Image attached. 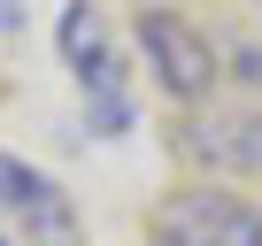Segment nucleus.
Wrapping results in <instances>:
<instances>
[{"label":"nucleus","mask_w":262,"mask_h":246,"mask_svg":"<svg viewBox=\"0 0 262 246\" xmlns=\"http://www.w3.org/2000/svg\"><path fill=\"white\" fill-rule=\"evenodd\" d=\"M0 200L24 215V238H31V246H77V208H70V192H62L47 169L0 154Z\"/></svg>","instance_id":"nucleus-4"},{"label":"nucleus","mask_w":262,"mask_h":246,"mask_svg":"<svg viewBox=\"0 0 262 246\" xmlns=\"http://www.w3.org/2000/svg\"><path fill=\"white\" fill-rule=\"evenodd\" d=\"M247 8H254V16H262V0H247Z\"/></svg>","instance_id":"nucleus-7"},{"label":"nucleus","mask_w":262,"mask_h":246,"mask_svg":"<svg viewBox=\"0 0 262 246\" xmlns=\"http://www.w3.org/2000/svg\"><path fill=\"white\" fill-rule=\"evenodd\" d=\"M0 246H16V238H8V231H0Z\"/></svg>","instance_id":"nucleus-8"},{"label":"nucleus","mask_w":262,"mask_h":246,"mask_svg":"<svg viewBox=\"0 0 262 246\" xmlns=\"http://www.w3.org/2000/svg\"><path fill=\"white\" fill-rule=\"evenodd\" d=\"M24 23V8H16V0H0V31H16Z\"/></svg>","instance_id":"nucleus-6"},{"label":"nucleus","mask_w":262,"mask_h":246,"mask_svg":"<svg viewBox=\"0 0 262 246\" xmlns=\"http://www.w3.org/2000/svg\"><path fill=\"white\" fill-rule=\"evenodd\" d=\"M139 46H147V69L170 100H208L216 85V46L201 23H185L178 8H139Z\"/></svg>","instance_id":"nucleus-3"},{"label":"nucleus","mask_w":262,"mask_h":246,"mask_svg":"<svg viewBox=\"0 0 262 246\" xmlns=\"http://www.w3.org/2000/svg\"><path fill=\"white\" fill-rule=\"evenodd\" d=\"M193 162H208V169H247V177H262V115H201V123H185V139H178Z\"/></svg>","instance_id":"nucleus-5"},{"label":"nucleus","mask_w":262,"mask_h":246,"mask_svg":"<svg viewBox=\"0 0 262 246\" xmlns=\"http://www.w3.org/2000/svg\"><path fill=\"white\" fill-rule=\"evenodd\" d=\"M62 62L70 77L85 85V115H93V131H131V92H123V54L108 39V16L93 8V0H70L62 8Z\"/></svg>","instance_id":"nucleus-2"},{"label":"nucleus","mask_w":262,"mask_h":246,"mask_svg":"<svg viewBox=\"0 0 262 246\" xmlns=\"http://www.w3.org/2000/svg\"><path fill=\"white\" fill-rule=\"evenodd\" d=\"M147 246H262V208L224 185H178L155 200Z\"/></svg>","instance_id":"nucleus-1"}]
</instances>
